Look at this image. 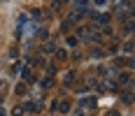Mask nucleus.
Masks as SVG:
<instances>
[{
    "instance_id": "nucleus-1",
    "label": "nucleus",
    "mask_w": 135,
    "mask_h": 116,
    "mask_svg": "<svg viewBox=\"0 0 135 116\" xmlns=\"http://www.w3.org/2000/svg\"><path fill=\"white\" fill-rule=\"evenodd\" d=\"M95 5H105V0H95Z\"/></svg>"
}]
</instances>
